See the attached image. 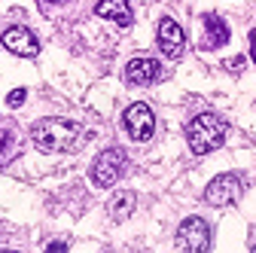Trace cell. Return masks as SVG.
I'll list each match as a JSON object with an SVG mask.
<instances>
[{"label":"cell","instance_id":"1","mask_svg":"<svg viewBox=\"0 0 256 253\" xmlns=\"http://www.w3.org/2000/svg\"><path fill=\"white\" fill-rule=\"evenodd\" d=\"M80 138V125L74 119H64V116H49L40 119L34 128H30V140L40 152H64L70 150Z\"/></svg>","mask_w":256,"mask_h":253},{"label":"cell","instance_id":"2","mask_svg":"<svg viewBox=\"0 0 256 253\" xmlns=\"http://www.w3.org/2000/svg\"><path fill=\"white\" fill-rule=\"evenodd\" d=\"M226 132H229V122L220 113H198L186 125V144L196 156H208V152L222 146Z\"/></svg>","mask_w":256,"mask_h":253},{"label":"cell","instance_id":"3","mask_svg":"<svg viewBox=\"0 0 256 253\" xmlns=\"http://www.w3.org/2000/svg\"><path fill=\"white\" fill-rule=\"evenodd\" d=\"M125 162H128L125 150H119V146L101 150L98 156H94V162H92V180L98 183L101 189H110V186L125 174Z\"/></svg>","mask_w":256,"mask_h":253},{"label":"cell","instance_id":"4","mask_svg":"<svg viewBox=\"0 0 256 253\" xmlns=\"http://www.w3.org/2000/svg\"><path fill=\"white\" fill-rule=\"evenodd\" d=\"M177 247L183 253H208L210 250V226L202 216H186L177 229Z\"/></svg>","mask_w":256,"mask_h":253},{"label":"cell","instance_id":"5","mask_svg":"<svg viewBox=\"0 0 256 253\" xmlns=\"http://www.w3.org/2000/svg\"><path fill=\"white\" fill-rule=\"evenodd\" d=\"M241 189H244V183H241L238 174H220V177H214V180L208 183V189H204V202L214 204V208H226V204L238 202Z\"/></svg>","mask_w":256,"mask_h":253},{"label":"cell","instance_id":"6","mask_svg":"<svg viewBox=\"0 0 256 253\" xmlns=\"http://www.w3.org/2000/svg\"><path fill=\"white\" fill-rule=\"evenodd\" d=\"M122 125H125L128 138L138 140V144H144L156 132V116H152V110L146 104H132V107L125 110V116H122Z\"/></svg>","mask_w":256,"mask_h":253},{"label":"cell","instance_id":"7","mask_svg":"<svg viewBox=\"0 0 256 253\" xmlns=\"http://www.w3.org/2000/svg\"><path fill=\"white\" fill-rule=\"evenodd\" d=\"M0 43H4V49H10L12 55H22V58H37L40 55L37 37L22 24H10L4 34H0Z\"/></svg>","mask_w":256,"mask_h":253},{"label":"cell","instance_id":"8","mask_svg":"<svg viewBox=\"0 0 256 253\" xmlns=\"http://www.w3.org/2000/svg\"><path fill=\"white\" fill-rule=\"evenodd\" d=\"M156 43H158V52H162L165 58H171V61H177L186 52L183 28L174 18H162V22H158V37H156Z\"/></svg>","mask_w":256,"mask_h":253},{"label":"cell","instance_id":"9","mask_svg":"<svg viewBox=\"0 0 256 253\" xmlns=\"http://www.w3.org/2000/svg\"><path fill=\"white\" fill-rule=\"evenodd\" d=\"M162 76H165L162 64H158L156 58H150V55L132 58V61L125 64V82H128V86H152V82H158Z\"/></svg>","mask_w":256,"mask_h":253},{"label":"cell","instance_id":"10","mask_svg":"<svg viewBox=\"0 0 256 253\" xmlns=\"http://www.w3.org/2000/svg\"><path fill=\"white\" fill-rule=\"evenodd\" d=\"M94 16H98V18H107V22H113V24H119V28H128V24L134 22L128 0H101V4L94 6Z\"/></svg>","mask_w":256,"mask_h":253},{"label":"cell","instance_id":"11","mask_svg":"<svg viewBox=\"0 0 256 253\" xmlns=\"http://www.w3.org/2000/svg\"><path fill=\"white\" fill-rule=\"evenodd\" d=\"M202 22H204V28H208V37H204V49H216V46H226L229 43V24L222 22L220 16H214V12H208V16H202Z\"/></svg>","mask_w":256,"mask_h":253},{"label":"cell","instance_id":"12","mask_svg":"<svg viewBox=\"0 0 256 253\" xmlns=\"http://www.w3.org/2000/svg\"><path fill=\"white\" fill-rule=\"evenodd\" d=\"M134 192H128V189H119V192L110 198V204H107V214L113 216V220H128L132 216V210H134Z\"/></svg>","mask_w":256,"mask_h":253},{"label":"cell","instance_id":"13","mask_svg":"<svg viewBox=\"0 0 256 253\" xmlns=\"http://www.w3.org/2000/svg\"><path fill=\"white\" fill-rule=\"evenodd\" d=\"M6 104H10V107L24 104V88H12V92H10V98H6Z\"/></svg>","mask_w":256,"mask_h":253},{"label":"cell","instance_id":"14","mask_svg":"<svg viewBox=\"0 0 256 253\" xmlns=\"http://www.w3.org/2000/svg\"><path fill=\"white\" fill-rule=\"evenodd\" d=\"M244 64H247V58H244V55H238V58H229V61H226V68H229V70H235V74H238V70H244Z\"/></svg>","mask_w":256,"mask_h":253},{"label":"cell","instance_id":"15","mask_svg":"<svg viewBox=\"0 0 256 253\" xmlns=\"http://www.w3.org/2000/svg\"><path fill=\"white\" fill-rule=\"evenodd\" d=\"M46 253H68V241H52L46 247Z\"/></svg>","mask_w":256,"mask_h":253},{"label":"cell","instance_id":"16","mask_svg":"<svg viewBox=\"0 0 256 253\" xmlns=\"http://www.w3.org/2000/svg\"><path fill=\"white\" fill-rule=\"evenodd\" d=\"M46 4H49V6H61V4H68V0H43V6H46Z\"/></svg>","mask_w":256,"mask_h":253},{"label":"cell","instance_id":"17","mask_svg":"<svg viewBox=\"0 0 256 253\" xmlns=\"http://www.w3.org/2000/svg\"><path fill=\"white\" fill-rule=\"evenodd\" d=\"M250 40H253V58H256V34H250Z\"/></svg>","mask_w":256,"mask_h":253},{"label":"cell","instance_id":"18","mask_svg":"<svg viewBox=\"0 0 256 253\" xmlns=\"http://www.w3.org/2000/svg\"><path fill=\"white\" fill-rule=\"evenodd\" d=\"M0 165H4V144H0Z\"/></svg>","mask_w":256,"mask_h":253},{"label":"cell","instance_id":"19","mask_svg":"<svg viewBox=\"0 0 256 253\" xmlns=\"http://www.w3.org/2000/svg\"><path fill=\"white\" fill-rule=\"evenodd\" d=\"M0 253H18V250H0Z\"/></svg>","mask_w":256,"mask_h":253},{"label":"cell","instance_id":"20","mask_svg":"<svg viewBox=\"0 0 256 253\" xmlns=\"http://www.w3.org/2000/svg\"><path fill=\"white\" fill-rule=\"evenodd\" d=\"M253 253H256V247H253Z\"/></svg>","mask_w":256,"mask_h":253}]
</instances>
